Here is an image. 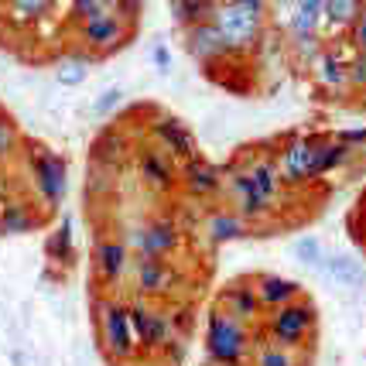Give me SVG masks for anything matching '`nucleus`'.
Segmentation results:
<instances>
[{
  "mask_svg": "<svg viewBox=\"0 0 366 366\" xmlns=\"http://www.w3.org/2000/svg\"><path fill=\"white\" fill-rule=\"evenodd\" d=\"M260 329L212 305L206 315V356L209 366H250Z\"/></svg>",
  "mask_w": 366,
  "mask_h": 366,
  "instance_id": "obj_1",
  "label": "nucleus"
},
{
  "mask_svg": "<svg viewBox=\"0 0 366 366\" xmlns=\"http://www.w3.org/2000/svg\"><path fill=\"white\" fill-rule=\"evenodd\" d=\"M96 332H99V346L107 350L113 363H134L141 356V342L134 332L127 302L113 295H99L96 298Z\"/></svg>",
  "mask_w": 366,
  "mask_h": 366,
  "instance_id": "obj_2",
  "label": "nucleus"
},
{
  "mask_svg": "<svg viewBox=\"0 0 366 366\" xmlns=\"http://www.w3.org/2000/svg\"><path fill=\"white\" fill-rule=\"evenodd\" d=\"M212 21L219 24L223 38L229 41V48L237 51L239 59L257 55V48H260L264 34H267V14H257V11L243 7L237 0H219Z\"/></svg>",
  "mask_w": 366,
  "mask_h": 366,
  "instance_id": "obj_3",
  "label": "nucleus"
},
{
  "mask_svg": "<svg viewBox=\"0 0 366 366\" xmlns=\"http://www.w3.org/2000/svg\"><path fill=\"white\" fill-rule=\"evenodd\" d=\"M24 161H28V175H31L34 195L41 199L45 209H59L69 192V164L62 154H55L45 144H24Z\"/></svg>",
  "mask_w": 366,
  "mask_h": 366,
  "instance_id": "obj_4",
  "label": "nucleus"
},
{
  "mask_svg": "<svg viewBox=\"0 0 366 366\" xmlns=\"http://www.w3.org/2000/svg\"><path fill=\"white\" fill-rule=\"evenodd\" d=\"M260 335H267V339L281 342V346H291V350H302L305 342L315 335V305L295 298V302L267 312Z\"/></svg>",
  "mask_w": 366,
  "mask_h": 366,
  "instance_id": "obj_5",
  "label": "nucleus"
},
{
  "mask_svg": "<svg viewBox=\"0 0 366 366\" xmlns=\"http://www.w3.org/2000/svg\"><path fill=\"white\" fill-rule=\"evenodd\" d=\"M124 239L130 243L134 257H172L182 250L185 233H182L178 219L154 212V216H147V219L130 226L127 233H124Z\"/></svg>",
  "mask_w": 366,
  "mask_h": 366,
  "instance_id": "obj_6",
  "label": "nucleus"
},
{
  "mask_svg": "<svg viewBox=\"0 0 366 366\" xmlns=\"http://www.w3.org/2000/svg\"><path fill=\"white\" fill-rule=\"evenodd\" d=\"M319 147L322 134H291L287 141L277 144V164L287 189L319 182Z\"/></svg>",
  "mask_w": 366,
  "mask_h": 366,
  "instance_id": "obj_7",
  "label": "nucleus"
},
{
  "mask_svg": "<svg viewBox=\"0 0 366 366\" xmlns=\"http://www.w3.org/2000/svg\"><path fill=\"white\" fill-rule=\"evenodd\" d=\"M76 34H79V45L86 48V51H93L96 59H107V55L120 51V48L130 41L134 24L124 21L117 11H99V14L79 21V24H76Z\"/></svg>",
  "mask_w": 366,
  "mask_h": 366,
  "instance_id": "obj_8",
  "label": "nucleus"
},
{
  "mask_svg": "<svg viewBox=\"0 0 366 366\" xmlns=\"http://www.w3.org/2000/svg\"><path fill=\"white\" fill-rule=\"evenodd\" d=\"M127 308H130L134 332H137V342H141V352L158 356L172 339H178L175 322H172V315H168V308H158V305L151 302V298H144V295L130 298Z\"/></svg>",
  "mask_w": 366,
  "mask_h": 366,
  "instance_id": "obj_9",
  "label": "nucleus"
},
{
  "mask_svg": "<svg viewBox=\"0 0 366 366\" xmlns=\"http://www.w3.org/2000/svg\"><path fill=\"white\" fill-rule=\"evenodd\" d=\"M134 172L151 195H172L178 185V161L168 158L158 144L147 141V137L134 144Z\"/></svg>",
  "mask_w": 366,
  "mask_h": 366,
  "instance_id": "obj_10",
  "label": "nucleus"
},
{
  "mask_svg": "<svg viewBox=\"0 0 366 366\" xmlns=\"http://www.w3.org/2000/svg\"><path fill=\"white\" fill-rule=\"evenodd\" d=\"M239 164L247 168L250 182L257 185V192L271 202L274 209L285 206V195H287V182L281 175V164H277V147L264 144V147H250L239 154Z\"/></svg>",
  "mask_w": 366,
  "mask_h": 366,
  "instance_id": "obj_11",
  "label": "nucleus"
},
{
  "mask_svg": "<svg viewBox=\"0 0 366 366\" xmlns=\"http://www.w3.org/2000/svg\"><path fill=\"white\" fill-rule=\"evenodd\" d=\"M182 41H185V51L206 69V76H212L216 69H223L226 62L239 59L237 51L229 48V41L223 38V31H219L216 21H202V24L185 28V31H182Z\"/></svg>",
  "mask_w": 366,
  "mask_h": 366,
  "instance_id": "obj_12",
  "label": "nucleus"
},
{
  "mask_svg": "<svg viewBox=\"0 0 366 366\" xmlns=\"http://www.w3.org/2000/svg\"><path fill=\"white\" fill-rule=\"evenodd\" d=\"M134 274V287L144 298H154V302H168V298H182L178 287H182V271L168 257H137V264L130 267Z\"/></svg>",
  "mask_w": 366,
  "mask_h": 366,
  "instance_id": "obj_13",
  "label": "nucleus"
},
{
  "mask_svg": "<svg viewBox=\"0 0 366 366\" xmlns=\"http://www.w3.org/2000/svg\"><path fill=\"white\" fill-rule=\"evenodd\" d=\"M178 185L199 206L219 202L223 199V168L206 161L202 154H192L189 161L178 164Z\"/></svg>",
  "mask_w": 366,
  "mask_h": 366,
  "instance_id": "obj_14",
  "label": "nucleus"
},
{
  "mask_svg": "<svg viewBox=\"0 0 366 366\" xmlns=\"http://www.w3.org/2000/svg\"><path fill=\"white\" fill-rule=\"evenodd\" d=\"M130 243L124 237H117V233H99L96 237V247H93V267H96V281L113 291V287H120L127 281L130 274Z\"/></svg>",
  "mask_w": 366,
  "mask_h": 366,
  "instance_id": "obj_15",
  "label": "nucleus"
},
{
  "mask_svg": "<svg viewBox=\"0 0 366 366\" xmlns=\"http://www.w3.org/2000/svg\"><path fill=\"white\" fill-rule=\"evenodd\" d=\"M144 134H147V141H154L161 151H164L168 158H175L178 164H182V161H189L192 154H199V147H195V134L178 120L175 113H161V110L151 113Z\"/></svg>",
  "mask_w": 366,
  "mask_h": 366,
  "instance_id": "obj_16",
  "label": "nucleus"
},
{
  "mask_svg": "<svg viewBox=\"0 0 366 366\" xmlns=\"http://www.w3.org/2000/svg\"><path fill=\"white\" fill-rule=\"evenodd\" d=\"M352 51H356V48L342 51L339 45L325 41L322 55L315 59V65H312V79H315V86H319L322 93H329L332 99H346V96H352V82H350Z\"/></svg>",
  "mask_w": 366,
  "mask_h": 366,
  "instance_id": "obj_17",
  "label": "nucleus"
},
{
  "mask_svg": "<svg viewBox=\"0 0 366 366\" xmlns=\"http://www.w3.org/2000/svg\"><path fill=\"white\" fill-rule=\"evenodd\" d=\"M223 312L229 315H237L239 322H247V325H260L264 322V305H260V295H257V285L250 277H239V281H229V285L219 287V295H216V302Z\"/></svg>",
  "mask_w": 366,
  "mask_h": 366,
  "instance_id": "obj_18",
  "label": "nucleus"
},
{
  "mask_svg": "<svg viewBox=\"0 0 366 366\" xmlns=\"http://www.w3.org/2000/svg\"><path fill=\"white\" fill-rule=\"evenodd\" d=\"M134 144L137 141H130L120 127H107L103 134H96L93 147H89V164L124 175L127 164H134Z\"/></svg>",
  "mask_w": 366,
  "mask_h": 366,
  "instance_id": "obj_19",
  "label": "nucleus"
},
{
  "mask_svg": "<svg viewBox=\"0 0 366 366\" xmlns=\"http://www.w3.org/2000/svg\"><path fill=\"white\" fill-rule=\"evenodd\" d=\"M206 237L212 247H223V243H233V239H243L254 233V223L250 219H243L233 206H216L209 209L206 216Z\"/></svg>",
  "mask_w": 366,
  "mask_h": 366,
  "instance_id": "obj_20",
  "label": "nucleus"
},
{
  "mask_svg": "<svg viewBox=\"0 0 366 366\" xmlns=\"http://www.w3.org/2000/svg\"><path fill=\"white\" fill-rule=\"evenodd\" d=\"M41 226V209L28 199H4L0 202V237H24Z\"/></svg>",
  "mask_w": 366,
  "mask_h": 366,
  "instance_id": "obj_21",
  "label": "nucleus"
},
{
  "mask_svg": "<svg viewBox=\"0 0 366 366\" xmlns=\"http://www.w3.org/2000/svg\"><path fill=\"white\" fill-rule=\"evenodd\" d=\"M325 4L329 0H295L291 11L285 14V38L291 34H322L325 24Z\"/></svg>",
  "mask_w": 366,
  "mask_h": 366,
  "instance_id": "obj_22",
  "label": "nucleus"
},
{
  "mask_svg": "<svg viewBox=\"0 0 366 366\" xmlns=\"http://www.w3.org/2000/svg\"><path fill=\"white\" fill-rule=\"evenodd\" d=\"M254 285H257V295H260L264 312H274V308H281V305L302 298V287L295 285L291 277H281V274H257Z\"/></svg>",
  "mask_w": 366,
  "mask_h": 366,
  "instance_id": "obj_23",
  "label": "nucleus"
},
{
  "mask_svg": "<svg viewBox=\"0 0 366 366\" xmlns=\"http://www.w3.org/2000/svg\"><path fill=\"white\" fill-rule=\"evenodd\" d=\"M366 11V0H329L325 4V24H322V34H346L360 21V14Z\"/></svg>",
  "mask_w": 366,
  "mask_h": 366,
  "instance_id": "obj_24",
  "label": "nucleus"
},
{
  "mask_svg": "<svg viewBox=\"0 0 366 366\" xmlns=\"http://www.w3.org/2000/svg\"><path fill=\"white\" fill-rule=\"evenodd\" d=\"M93 62H96L93 51H86V48H72V51H65L62 59L55 62V79L62 82V86H82V82L89 79Z\"/></svg>",
  "mask_w": 366,
  "mask_h": 366,
  "instance_id": "obj_25",
  "label": "nucleus"
},
{
  "mask_svg": "<svg viewBox=\"0 0 366 366\" xmlns=\"http://www.w3.org/2000/svg\"><path fill=\"white\" fill-rule=\"evenodd\" d=\"M59 0H4V14L17 28H31L55 11Z\"/></svg>",
  "mask_w": 366,
  "mask_h": 366,
  "instance_id": "obj_26",
  "label": "nucleus"
},
{
  "mask_svg": "<svg viewBox=\"0 0 366 366\" xmlns=\"http://www.w3.org/2000/svg\"><path fill=\"white\" fill-rule=\"evenodd\" d=\"M216 4H219V0H168V7H172V21H175L182 31L192 28V24L212 21Z\"/></svg>",
  "mask_w": 366,
  "mask_h": 366,
  "instance_id": "obj_27",
  "label": "nucleus"
},
{
  "mask_svg": "<svg viewBox=\"0 0 366 366\" xmlns=\"http://www.w3.org/2000/svg\"><path fill=\"white\" fill-rule=\"evenodd\" d=\"M250 366H302V360H298V350L281 346V342H274L267 335H257L254 363Z\"/></svg>",
  "mask_w": 366,
  "mask_h": 366,
  "instance_id": "obj_28",
  "label": "nucleus"
},
{
  "mask_svg": "<svg viewBox=\"0 0 366 366\" xmlns=\"http://www.w3.org/2000/svg\"><path fill=\"white\" fill-rule=\"evenodd\" d=\"M285 41H287L291 62L298 65V69H305V72H312L315 59H319L322 48H325V34H291Z\"/></svg>",
  "mask_w": 366,
  "mask_h": 366,
  "instance_id": "obj_29",
  "label": "nucleus"
},
{
  "mask_svg": "<svg viewBox=\"0 0 366 366\" xmlns=\"http://www.w3.org/2000/svg\"><path fill=\"white\" fill-rule=\"evenodd\" d=\"M45 254L51 264H59V267H69L72 260H76V243H72V219L65 216L62 223L55 226V233L48 237L45 243Z\"/></svg>",
  "mask_w": 366,
  "mask_h": 366,
  "instance_id": "obj_30",
  "label": "nucleus"
},
{
  "mask_svg": "<svg viewBox=\"0 0 366 366\" xmlns=\"http://www.w3.org/2000/svg\"><path fill=\"white\" fill-rule=\"evenodd\" d=\"M325 271H329V277H332L335 285H342V287H360L366 281L363 264L352 254H332L325 260Z\"/></svg>",
  "mask_w": 366,
  "mask_h": 366,
  "instance_id": "obj_31",
  "label": "nucleus"
},
{
  "mask_svg": "<svg viewBox=\"0 0 366 366\" xmlns=\"http://www.w3.org/2000/svg\"><path fill=\"white\" fill-rule=\"evenodd\" d=\"M117 189H120V175H117V172L89 164V172H86V199H89V202L113 199V195H117Z\"/></svg>",
  "mask_w": 366,
  "mask_h": 366,
  "instance_id": "obj_32",
  "label": "nucleus"
},
{
  "mask_svg": "<svg viewBox=\"0 0 366 366\" xmlns=\"http://www.w3.org/2000/svg\"><path fill=\"white\" fill-rule=\"evenodd\" d=\"M164 308H168V315L175 322V332L189 339V335L195 332V325H199V308H195V302H189V298H168Z\"/></svg>",
  "mask_w": 366,
  "mask_h": 366,
  "instance_id": "obj_33",
  "label": "nucleus"
},
{
  "mask_svg": "<svg viewBox=\"0 0 366 366\" xmlns=\"http://www.w3.org/2000/svg\"><path fill=\"white\" fill-rule=\"evenodd\" d=\"M295 257L302 260L305 267H325V247H322L319 237H302L298 243H295Z\"/></svg>",
  "mask_w": 366,
  "mask_h": 366,
  "instance_id": "obj_34",
  "label": "nucleus"
},
{
  "mask_svg": "<svg viewBox=\"0 0 366 366\" xmlns=\"http://www.w3.org/2000/svg\"><path fill=\"white\" fill-rule=\"evenodd\" d=\"M17 151H21V134H17L14 124H11V120L0 113V168L14 158Z\"/></svg>",
  "mask_w": 366,
  "mask_h": 366,
  "instance_id": "obj_35",
  "label": "nucleus"
},
{
  "mask_svg": "<svg viewBox=\"0 0 366 366\" xmlns=\"http://www.w3.org/2000/svg\"><path fill=\"white\" fill-rule=\"evenodd\" d=\"M120 107H124V89H120V86H110V89H103V93L96 96L93 113L96 117H110V113H117Z\"/></svg>",
  "mask_w": 366,
  "mask_h": 366,
  "instance_id": "obj_36",
  "label": "nucleus"
},
{
  "mask_svg": "<svg viewBox=\"0 0 366 366\" xmlns=\"http://www.w3.org/2000/svg\"><path fill=\"white\" fill-rule=\"evenodd\" d=\"M350 82H352V96H366V51H352Z\"/></svg>",
  "mask_w": 366,
  "mask_h": 366,
  "instance_id": "obj_37",
  "label": "nucleus"
},
{
  "mask_svg": "<svg viewBox=\"0 0 366 366\" xmlns=\"http://www.w3.org/2000/svg\"><path fill=\"white\" fill-rule=\"evenodd\" d=\"M65 4H69V17H72V24H79V21H86V17L107 11L99 0H65Z\"/></svg>",
  "mask_w": 366,
  "mask_h": 366,
  "instance_id": "obj_38",
  "label": "nucleus"
},
{
  "mask_svg": "<svg viewBox=\"0 0 366 366\" xmlns=\"http://www.w3.org/2000/svg\"><path fill=\"white\" fill-rule=\"evenodd\" d=\"M113 11L137 28V21H141V14H144V0H117V7H113Z\"/></svg>",
  "mask_w": 366,
  "mask_h": 366,
  "instance_id": "obj_39",
  "label": "nucleus"
},
{
  "mask_svg": "<svg viewBox=\"0 0 366 366\" xmlns=\"http://www.w3.org/2000/svg\"><path fill=\"white\" fill-rule=\"evenodd\" d=\"M346 41H350L356 51H366V11L360 14V21L352 24L350 31H346Z\"/></svg>",
  "mask_w": 366,
  "mask_h": 366,
  "instance_id": "obj_40",
  "label": "nucleus"
},
{
  "mask_svg": "<svg viewBox=\"0 0 366 366\" xmlns=\"http://www.w3.org/2000/svg\"><path fill=\"white\" fill-rule=\"evenodd\" d=\"M151 65H154L158 72H168V69H172V51H168L164 41H154V45H151Z\"/></svg>",
  "mask_w": 366,
  "mask_h": 366,
  "instance_id": "obj_41",
  "label": "nucleus"
},
{
  "mask_svg": "<svg viewBox=\"0 0 366 366\" xmlns=\"http://www.w3.org/2000/svg\"><path fill=\"white\" fill-rule=\"evenodd\" d=\"M335 137H339V141H342V144H350L352 151H363V147H366V127H350V130H339Z\"/></svg>",
  "mask_w": 366,
  "mask_h": 366,
  "instance_id": "obj_42",
  "label": "nucleus"
},
{
  "mask_svg": "<svg viewBox=\"0 0 366 366\" xmlns=\"http://www.w3.org/2000/svg\"><path fill=\"white\" fill-rule=\"evenodd\" d=\"M352 237H360L366 239V192H363V199H360V206H356V212H352Z\"/></svg>",
  "mask_w": 366,
  "mask_h": 366,
  "instance_id": "obj_43",
  "label": "nucleus"
},
{
  "mask_svg": "<svg viewBox=\"0 0 366 366\" xmlns=\"http://www.w3.org/2000/svg\"><path fill=\"white\" fill-rule=\"evenodd\" d=\"M237 4L250 7V11H257V14H267V11H271V4H267V0H237Z\"/></svg>",
  "mask_w": 366,
  "mask_h": 366,
  "instance_id": "obj_44",
  "label": "nucleus"
},
{
  "mask_svg": "<svg viewBox=\"0 0 366 366\" xmlns=\"http://www.w3.org/2000/svg\"><path fill=\"white\" fill-rule=\"evenodd\" d=\"M267 4H271V11H274V14H287L295 0H267Z\"/></svg>",
  "mask_w": 366,
  "mask_h": 366,
  "instance_id": "obj_45",
  "label": "nucleus"
},
{
  "mask_svg": "<svg viewBox=\"0 0 366 366\" xmlns=\"http://www.w3.org/2000/svg\"><path fill=\"white\" fill-rule=\"evenodd\" d=\"M4 199H7V178L0 175V202H4Z\"/></svg>",
  "mask_w": 366,
  "mask_h": 366,
  "instance_id": "obj_46",
  "label": "nucleus"
},
{
  "mask_svg": "<svg viewBox=\"0 0 366 366\" xmlns=\"http://www.w3.org/2000/svg\"><path fill=\"white\" fill-rule=\"evenodd\" d=\"M0 7H4V0H0Z\"/></svg>",
  "mask_w": 366,
  "mask_h": 366,
  "instance_id": "obj_47",
  "label": "nucleus"
},
{
  "mask_svg": "<svg viewBox=\"0 0 366 366\" xmlns=\"http://www.w3.org/2000/svg\"><path fill=\"white\" fill-rule=\"evenodd\" d=\"M363 247H366V239H363Z\"/></svg>",
  "mask_w": 366,
  "mask_h": 366,
  "instance_id": "obj_48",
  "label": "nucleus"
}]
</instances>
